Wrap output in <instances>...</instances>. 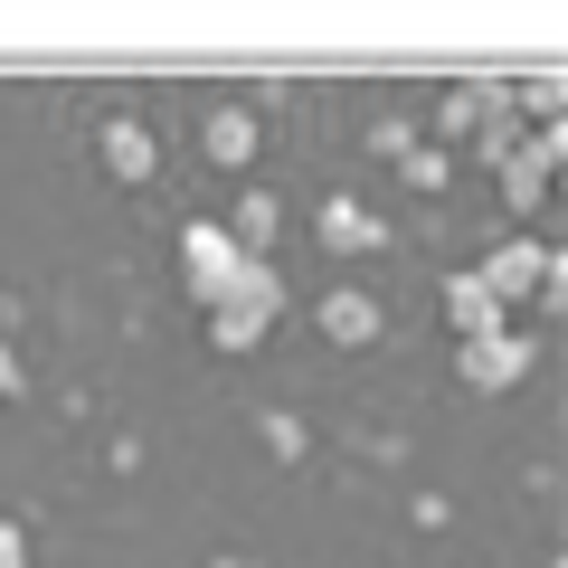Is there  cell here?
<instances>
[{
	"label": "cell",
	"mask_w": 568,
	"mask_h": 568,
	"mask_svg": "<svg viewBox=\"0 0 568 568\" xmlns=\"http://www.w3.org/2000/svg\"><path fill=\"white\" fill-rule=\"evenodd\" d=\"M284 304H294V294H284L275 256H237L227 294L209 304V342H219V351H256L265 332H275V313H284Z\"/></svg>",
	"instance_id": "cell-1"
},
{
	"label": "cell",
	"mask_w": 568,
	"mask_h": 568,
	"mask_svg": "<svg viewBox=\"0 0 568 568\" xmlns=\"http://www.w3.org/2000/svg\"><path fill=\"white\" fill-rule=\"evenodd\" d=\"M474 275H484V294H493L503 313L540 304V275H549V237H540V227H511V237H493V246H484V265H474Z\"/></svg>",
	"instance_id": "cell-2"
},
{
	"label": "cell",
	"mask_w": 568,
	"mask_h": 568,
	"mask_svg": "<svg viewBox=\"0 0 568 568\" xmlns=\"http://www.w3.org/2000/svg\"><path fill=\"white\" fill-rule=\"evenodd\" d=\"M171 256H181V284H190V304H219L227 294V275H237V237H227V219H181V246H171Z\"/></svg>",
	"instance_id": "cell-3"
},
{
	"label": "cell",
	"mask_w": 568,
	"mask_h": 568,
	"mask_svg": "<svg viewBox=\"0 0 568 568\" xmlns=\"http://www.w3.org/2000/svg\"><path fill=\"white\" fill-rule=\"evenodd\" d=\"M455 369H465V388L503 398V388H521V379H530V332H521V323L474 332V342H455Z\"/></svg>",
	"instance_id": "cell-4"
},
{
	"label": "cell",
	"mask_w": 568,
	"mask_h": 568,
	"mask_svg": "<svg viewBox=\"0 0 568 568\" xmlns=\"http://www.w3.org/2000/svg\"><path fill=\"white\" fill-rule=\"evenodd\" d=\"M200 152H209L219 171H256V152H265V114H256L246 95H219V104L200 114Z\"/></svg>",
	"instance_id": "cell-5"
},
{
	"label": "cell",
	"mask_w": 568,
	"mask_h": 568,
	"mask_svg": "<svg viewBox=\"0 0 568 568\" xmlns=\"http://www.w3.org/2000/svg\"><path fill=\"white\" fill-rule=\"evenodd\" d=\"M503 114H511V77H493V67L455 77V85H446V104H436V123H446L455 142H474L484 123H503Z\"/></svg>",
	"instance_id": "cell-6"
},
{
	"label": "cell",
	"mask_w": 568,
	"mask_h": 568,
	"mask_svg": "<svg viewBox=\"0 0 568 568\" xmlns=\"http://www.w3.org/2000/svg\"><path fill=\"white\" fill-rule=\"evenodd\" d=\"M313 332H323L332 351L379 342V294H369V284H323V294H313Z\"/></svg>",
	"instance_id": "cell-7"
},
{
	"label": "cell",
	"mask_w": 568,
	"mask_h": 568,
	"mask_svg": "<svg viewBox=\"0 0 568 568\" xmlns=\"http://www.w3.org/2000/svg\"><path fill=\"white\" fill-rule=\"evenodd\" d=\"M95 152H104V171H114L123 190H142L152 171H162V133L142 114H104V133H95Z\"/></svg>",
	"instance_id": "cell-8"
},
{
	"label": "cell",
	"mask_w": 568,
	"mask_h": 568,
	"mask_svg": "<svg viewBox=\"0 0 568 568\" xmlns=\"http://www.w3.org/2000/svg\"><path fill=\"white\" fill-rule=\"evenodd\" d=\"M313 237H323L332 256H369V246H379L388 227H379V209H369V200H351V190H332V200L313 209Z\"/></svg>",
	"instance_id": "cell-9"
},
{
	"label": "cell",
	"mask_w": 568,
	"mask_h": 568,
	"mask_svg": "<svg viewBox=\"0 0 568 568\" xmlns=\"http://www.w3.org/2000/svg\"><path fill=\"white\" fill-rule=\"evenodd\" d=\"M275 227H284V200L265 181L237 190V209H227V237H237V256H275Z\"/></svg>",
	"instance_id": "cell-10"
},
{
	"label": "cell",
	"mask_w": 568,
	"mask_h": 568,
	"mask_svg": "<svg viewBox=\"0 0 568 568\" xmlns=\"http://www.w3.org/2000/svg\"><path fill=\"white\" fill-rule=\"evenodd\" d=\"M446 323H455V342H474V332H503L511 313L484 294V275H474V265H455V275H446Z\"/></svg>",
	"instance_id": "cell-11"
},
{
	"label": "cell",
	"mask_w": 568,
	"mask_h": 568,
	"mask_svg": "<svg viewBox=\"0 0 568 568\" xmlns=\"http://www.w3.org/2000/svg\"><path fill=\"white\" fill-rule=\"evenodd\" d=\"M511 114L521 123H568V67H521L511 77Z\"/></svg>",
	"instance_id": "cell-12"
},
{
	"label": "cell",
	"mask_w": 568,
	"mask_h": 568,
	"mask_svg": "<svg viewBox=\"0 0 568 568\" xmlns=\"http://www.w3.org/2000/svg\"><path fill=\"white\" fill-rule=\"evenodd\" d=\"M493 190H503V209H511V219H549V171L503 162V171H493Z\"/></svg>",
	"instance_id": "cell-13"
},
{
	"label": "cell",
	"mask_w": 568,
	"mask_h": 568,
	"mask_svg": "<svg viewBox=\"0 0 568 568\" xmlns=\"http://www.w3.org/2000/svg\"><path fill=\"white\" fill-rule=\"evenodd\" d=\"M446 171H455V162L436 152V142H407V152H398V181H407V190H446Z\"/></svg>",
	"instance_id": "cell-14"
},
{
	"label": "cell",
	"mask_w": 568,
	"mask_h": 568,
	"mask_svg": "<svg viewBox=\"0 0 568 568\" xmlns=\"http://www.w3.org/2000/svg\"><path fill=\"white\" fill-rule=\"evenodd\" d=\"M0 568H29V521H0Z\"/></svg>",
	"instance_id": "cell-15"
},
{
	"label": "cell",
	"mask_w": 568,
	"mask_h": 568,
	"mask_svg": "<svg viewBox=\"0 0 568 568\" xmlns=\"http://www.w3.org/2000/svg\"><path fill=\"white\" fill-rule=\"evenodd\" d=\"M0 398H20V351L0 342Z\"/></svg>",
	"instance_id": "cell-16"
}]
</instances>
